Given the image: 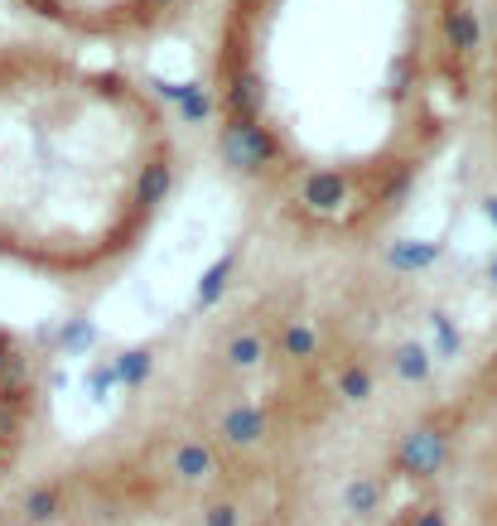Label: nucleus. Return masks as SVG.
<instances>
[{
  "label": "nucleus",
  "instance_id": "1",
  "mask_svg": "<svg viewBox=\"0 0 497 526\" xmlns=\"http://www.w3.org/2000/svg\"><path fill=\"white\" fill-rule=\"evenodd\" d=\"M222 165L304 247L406 213L483 97L473 0H227L208 58Z\"/></svg>",
  "mask_w": 497,
  "mask_h": 526
},
{
  "label": "nucleus",
  "instance_id": "2",
  "mask_svg": "<svg viewBox=\"0 0 497 526\" xmlns=\"http://www.w3.org/2000/svg\"><path fill=\"white\" fill-rule=\"evenodd\" d=\"M174 174V121L140 78L44 39L0 44L5 266L107 276L155 232Z\"/></svg>",
  "mask_w": 497,
  "mask_h": 526
},
{
  "label": "nucleus",
  "instance_id": "3",
  "mask_svg": "<svg viewBox=\"0 0 497 526\" xmlns=\"http://www.w3.org/2000/svg\"><path fill=\"white\" fill-rule=\"evenodd\" d=\"M387 526H497V343L391 454Z\"/></svg>",
  "mask_w": 497,
  "mask_h": 526
},
{
  "label": "nucleus",
  "instance_id": "4",
  "mask_svg": "<svg viewBox=\"0 0 497 526\" xmlns=\"http://www.w3.org/2000/svg\"><path fill=\"white\" fill-rule=\"evenodd\" d=\"M34 25L78 44H136L189 20L198 0H10Z\"/></svg>",
  "mask_w": 497,
  "mask_h": 526
},
{
  "label": "nucleus",
  "instance_id": "5",
  "mask_svg": "<svg viewBox=\"0 0 497 526\" xmlns=\"http://www.w3.org/2000/svg\"><path fill=\"white\" fill-rule=\"evenodd\" d=\"M39 425V372L29 348L0 324V483L20 469Z\"/></svg>",
  "mask_w": 497,
  "mask_h": 526
},
{
  "label": "nucleus",
  "instance_id": "6",
  "mask_svg": "<svg viewBox=\"0 0 497 526\" xmlns=\"http://www.w3.org/2000/svg\"><path fill=\"white\" fill-rule=\"evenodd\" d=\"M483 102H488V121L497 131V10L493 25L483 29Z\"/></svg>",
  "mask_w": 497,
  "mask_h": 526
}]
</instances>
